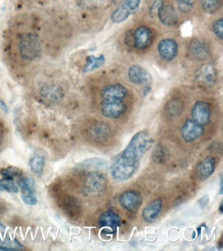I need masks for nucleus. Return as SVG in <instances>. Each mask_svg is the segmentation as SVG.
<instances>
[{
	"mask_svg": "<svg viewBox=\"0 0 223 251\" xmlns=\"http://www.w3.org/2000/svg\"><path fill=\"white\" fill-rule=\"evenodd\" d=\"M153 138L148 131L136 133L129 141L128 145L119 155L131 162H140L153 144Z\"/></svg>",
	"mask_w": 223,
	"mask_h": 251,
	"instance_id": "f257e3e1",
	"label": "nucleus"
},
{
	"mask_svg": "<svg viewBox=\"0 0 223 251\" xmlns=\"http://www.w3.org/2000/svg\"><path fill=\"white\" fill-rule=\"evenodd\" d=\"M17 49L20 58L26 62H33L41 58L43 43L40 37L36 33L26 31L19 37Z\"/></svg>",
	"mask_w": 223,
	"mask_h": 251,
	"instance_id": "f03ea898",
	"label": "nucleus"
},
{
	"mask_svg": "<svg viewBox=\"0 0 223 251\" xmlns=\"http://www.w3.org/2000/svg\"><path fill=\"white\" fill-rule=\"evenodd\" d=\"M140 162H131L118 155L110 166V175L113 180L123 182L130 179L138 172Z\"/></svg>",
	"mask_w": 223,
	"mask_h": 251,
	"instance_id": "7ed1b4c3",
	"label": "nucleus"
},
{
	"mask_svg": "<svg viewBox=\"0 0 223 251\" xmlns=\"http://www.w3.org/2000/svg\"><path fill=\"white\" fill-rule=\"evenodd\" d=\"M129 80L136 85L143 86V94L147 95L150 91L152 78L149 73L139 65H134L128 71Z\"/></svg>",
	"mask_w": 223,
	"mask_h": 251,
	"instance_id": "20e7f679",
	"label": "nucleus"
},
{
	"mask_svg": "<svg viewBox=\"0 0 223 251\" xmlns=\"http://www.w3.org/2000/svg\"><path fill=\"white\" fill-rule=\"evenodd\" d=\"M107 180L103 174L99 172H89L84 181V190L91 195L98 196L105 191Z\"/></svg>",
	"mask_w": 223,
	"mask_h": 251,
	"instance_id": "39448f33",
	"label": "nucleus"
},
{
	"mask_svg": "<svg viewBox=\"0 0 223 251\" xmlns=\"http://www.w3.org/2000/svg\"><path fill=\"white\" fill-rule=\"evenodd\" d=\"M126 109L123 100H103L101 103V114L108 119H119L126 113Z\"/></svg>",
	"mask_w": 223,
	"mask_h": 251,
	"instance_id": "423d86ee",
	"label": "nucleus"
},
{
	"mask_svg": "<svg viewBox=\"0 0 223 251\" xmlns=\"http://www.w3.org/2000/svg\"><path fill=\"white\" fill-rule=\"evenodd\" d=\"M119 203L127 211L135 213L142 205V196L136 190H127L121 194L119 197Z\"/></svg>",
	"mask_w": 223,
	"mask_h": 251,
	"instance_id": "0eeeda50",
	"label": "nucleus"
},
{
	"mask_svg": "<svg viewBox=\"0 0 223 251\" xmlns=\"http://www.w3.org/2000/svg\"><path fill=\"white\" fill-rule=\"evenodd\" d=\"M205 132L202 126L196 123L192 119L186 120L181 129V135L183 140L187 143L193 142L201 137Z\"/></svg>",
	"mask_w": 223,
	"mask_h": 251,
	"instance_id": "6e6552de",
	"label": "nucleus"
},
{
	"mask_svg": "<svg viewBox=\"0 0 223 251\" xmlns=\"http://www.w3.org/2000/svg\"><path fill=\"white\" fill-rule=\"evenodd\" d=\"M40 96L45 103L52 105L61 101L64 91L58 84H45L41 88Z\"/></svg>",
	"mask_w": 223,
	"mask_h": 251,
	"instance_id": "1a4fd4ad",
	"label": "nucleus"
},
{
	"mask_svg": "<svg viewBox=\"0 0 223 251\" xmlns=\"http://www.w3.org/2000/svg\"><path fill=\"white\" fill-rule=\"evenodd\" d=\"M192 119L205 126L210 123L211 110L210 105L207 102L198 101L196 102L191 111Z\"/></svg>",
	"mask_w": 223,
	"mask_h": 251,
	"instance_id": "9d476101",
	"label": "nucleus"
},
{
	"mask_svg": "<svg viewBox=\"0 0 223 251\" xmlns=\"http://www.w3.org/2000/svg\"><path fill=\"white\" fill-rule=\"evenodd\" d=\"M153 40V33L149 27L140 26L135 30L133 34L132 42L138 50H144L151 45Z\"/></svg>",
	"mask_w": 223,
	"mask_h": 251,
	"instance_id": "9b49d317",
	"label": "nucleus"
},
{
	"mask_svg": "<svg viewBox=\"0 0 223 251\" xmlns=\"http://www.w3.org/2000/svg\"><path fill=\"white\" fill-rule=\"evenodd\" d=\"M158 54L160 58L170 62L177 57L178 54V45L177 42L173 39H164L158 43Z\"/></svg>",
	"mask_w": 223,
	"mask_h": 251,
	"instance_id": "f8f14e48",
	"label": "nucleus"
},
{
	"mask_svg": "<svg viewBox=\"0 0 223 251\" xmlns=\"http://www.w3.org/2000/svg\"><path fill=\"white\" fill-rule=\"evenodd\" d=\"M196 78H197V82L201 85L212 86L217 80L216 68L211 64H203L198 70Z\"/></svg>",
	"mask_w": 223,
	"mask_h": 251,
	"instance_id": "ddd939ff",
	"label": "nucleus"
},
{
	"mask_svg": "<svg viewBox=\"0 0 223 251\" xmlns=\"http://www.w3.org/2000/svg\"><path fill=\"white\" fill-rule=\"evenodd\" d=\"M128 95V90L121 84H109L102 88L101 96L103 100H123Z\"/></svg>",
	"mask_w": 223,
	"mask_h": 251,
	"instance_id": "4468645a",
	"label": "nucleus"
},
{
	"mask_svg": "<svg viewBox=\"0 0 223 251\" xmlns=\"http://www.w3.org/2000/svg\"><path fill=\"white\" fill-rule=\"evenodd\" d=\"M216 168V160L212 156L205 157L197 166V175L199 179L205 180L210 177Z\"/></svg>",
	"mask_w": 223,
	"mask_h": 251,
	"instance_id": "2eb2a0df",
	"label": "nucleus"
},
{
	"mask_svg": "<svg viewBox=\"0 0 223 251\" xmlns=\"http://www.w3.org/2000/svg\"><path fill=\"white\" fill-rule=\"evenodd\" d=\"M121 223V217L111 210L103 212L99 219V226L103 228L111 229V230L116 229L117 227L120 226Z\"/></svg>",
	"mask_w": 223,
	"mask_h": 251,
	"instance_id": "dca6fc26",
	"label": "nucleus"
},
{
	"mask_svg": "<svg viewBox=\"0 0 223 251\" xmlns=\"http://www.w3.org/2000/svg\"><path fill=\"white\" fill-rule=\"evenodd\" d=\"M162 208V200L159 199L153 200L143 210V219L148 223H153L159 216Z\"/></svg>",
	"mask_w": 223,
	"mask_h": 251,
	"instance_id": "f3484780",
	"label": "nucleus"
},
{
	"mask_svg": "<svg viewBox=\"0 0 223 251\" xmlns=\"http://www.w3.org/2000/svg\"><path fill=\"white\" fill-rule=\"evenodd\" d=\"M189 50L192 56L198 60H205L209 54L207 45L198 39H195L191 41L189 45Z\"/></svg>",
	"mask_w": 223,
	"mask_h": 251,
	"instance_id": "a211bd4d",
	"label": "nucleus"
},
{
	"mask_svg": "<svg viewBox=\"0 0 223 251\" xmlns=\"http://www.w3.org/2000/svg\"><path fill=\"white\" fill-rule=\"evenodd\" d=\"M157 16L160 21L168 26L176 25L178 21L177 14L172 6L164 5L158 12Z\"/></svg>",
	"mask_w": 223,
	"mask_h": 251,
	"instance_id": "6ab92c4d",
	"label": "nucleus"
},
{
	"mask_svg": "<svg viewBox=\"0 0 223 251\" xmlns=\"http://www.w3.org/2000/svg\"><path fill=\"white\" fill-rule=\"evenodd\" d=\"M131 14H132V12L123 1L111 14V21L116 24L122 23L128 19Z\"/></svg>",
	"mask_w": 223,
	"mask_h": 251,
	"instance_id": "aec40b11",
	"label": "nucleus"
},
{
	"mask_svg": "<svg viewBox=\"0 0 223 251\" xmlns=\"http://www.w3.org/2000/svg\"><path fill=\"white\" fill-rule=\"evenodd\" d=\"M105 58L103 54H100L99 57L89 56L87 57L86 64L84 67V72H91L101 68L105 64Z\"/></svg>",
	"mask_w": 223,
	"mask_h": 251,
	"instance_id": "412c9836",
	"label": "nucleus"
},
{
	"mask_svg": "<svg viewBox=\"0 0 223 251\" xmlns=\"http://www.w3.org/2000/svg\"><path fill=\"white\" fill-rule=\"evenodd\" d=\"M19 186L22 189V194L25 195H35V181L30 177H23L18 181Z\"/></svg>",
	"mask_w": 223,
	"mask_h": 251,
	"instance_id": "4be33fe9",
	"label": "nucleus"
},
{
	"mask_svg": "<svg viewBox=\"0 0 223 251\" xmlns=\"http://www.w3.org/2000/svg\"><path fill=\"white\" fill-rule=\"evenodd\" d=\"M30 164L31 170L33 173L37 176H42L44 172L45 166V158L44 156L36 154L32 157L30 160Z\"/></svg>",
	"mask_w": 223,
	"mask_h": 251,
	"instance_id": "5701e85b",
	"label": "nucleus"
},
{
	"mask_svg": "<svg viewBox=\"0 0 223 251\" xmlns=\"http://www.w3.org/2000/svg\"><path fill=\"white\" fill-rule=\"evenodd\" d=\"M201 7L207 13L216 12L221 6V0H200Z\"/></svg>",
	"mask_w": 223,
	"mask_h": 251,
	"instance_id": "b1692460",
	"label": "nucleus"
},
{
	"mask_svg": "<svg viewBox=\"0 0 223 251\" xmlns=\"http://www.w3.org/2000/svg\"><path fill=\"white\" fill-rule=\"evenodd\" d=\"M0 229H2L5 231V227L0 223ZM0 250L3 251H16L20 250V247L18 241L15 239L14 242L11 243V240L2 241L1 239V235H0Z\"/></svg>",
	"mask_w": 223,
	"mask_h": 251,
	"instance_id": "393cba45",
	"label": "nucleus"
},
{
	"mask_svg": "<svg viewBox=\"0 0 223 251\" xmlns=\"http://www.w3.org/2000/svg\"><path fill=\"white\" fill-rule=\"evenodd\" d=\"M22 170L18 167L10 166L6 168H3L0 170V174L3 176V177L14 178L18 177L22 175Z\"/></svg>",
	"mask_w": 223,
	"mask_h": 251,
	"instance_id": "a878e982",
	"label": "nucleus"
},
{
	"mask_svg": "<svg viewBox=\"0 0 223 251\" xmlns=\"http://www.w3.org/2000/svg\"><path fill=\"white\" fill-rule=\"evenodd\" d=\"M105 166V161L101 158H93L81 163L83 168H102Z\"/></svg>",
	"mask_w": 223,
	"mask_h": 251,
	"instance_id": "bb28decb",
	"label": "nucleus"
},
{
	"mask_svg": "<svg viewBox=\"0 0 223 251\" xmlns=\"http://www.w3.org/2000/svg\"><path fill=\"white\" fill-rule=\"evenodd\" d=\"M0 185L2 186L3 189L11 193H17L19 192V188L13 181V178L3 177L0 180Z\"/></svg>",
	"mask_w": 223,
	"mask_h": 251,
	"instance_id": "cd10ccee",
	"label": "nucleus"
},
{
	"mask_svg": "<svg viewBox=\"0 0 223 251\" xmlns=\"http://www.w3.org/2000/svg\"><path fill=\"white\" fill-rule=\"evenodd\" d=\"M178 9L182 13L191 11L195 5V0H175Z\"/></svg>",
	"mask_w": 223,
	"mask_h": 251,
	"instance_id": "c85d7f7f",
	"label": "nucleus"
},
{
	"mask_svg": "<svg viewBox=\"0 0 223 251\" xmlns=\"http://www.w3.org/2000/svg\"><path fill=\"white\" fill-rule=\"evenodd\" d=\"M212 30L217 37L222 40L223 37V20L222 18L217 20L213 23Z\"/></svg>",
	"mask_w": 223,
	"mask_h": 251,
	"instance_id": "c756f323",
	"label": "nucleus"
},
{
	"mask_svg": "<svg viewBox=\"0 0 223 251\" xmlns=\"http://www.w3.org/2000/svg\"><path fill=\"white\" fill-rule=\"evenodd\" d=\"M163 6L164 0H152L149 8L150 15L152 17L157 16L158 12Z\"/></svg>",
	"mask_w": 223,
	"mask_h": 251,
	"instance_id": "7c9ffc66",
	"label": "nucleus"
},
{
	"mask_svg": "<svg viewBox=\"0 0 223 251\" xmlns=\"http://www.w3.org/2000/svg\"><path fill=\"white\" fill-rule=\"evenodd\" d=\"M181 103L177 100H173L170 101L168 105V111L170 114H173V115H177L181 110Z\"/></svg>",
	"mask_w": 223,
	"mask_h": 251,
	"instance_id": "2f4dec72",
	"label": "nucleus"
},
{
	"mask_svg": "<svg viewBox=\"0 0 223 251\" xmlns=\"http://www.w3.org/2000/svg\"><path fill=\"white\" fill-rule=\"evenodd\" d=\"M21 199L25 204L28 205H36L38 203V199H37L36 195H21Z\"/></svg>",
	"mask_w": 223,
	"mask_h": 251,
	"instance_id": "473e14b6",
	"label": "nucleus"
},
{
	"mask_svg": "<svg viewBox=\"0 0 223 251\" xmlns=\"http://www.w3.org/2000/svg\"><path fill=\"white\" fill-rule=\"evenodd\" d=\"M123 1L133 13L140 7L142 0H124Z\"/></svg>",
	"mask_w": 223,
	"mask_h": 251,
	"instance_id": "72a5a7b5",
	"label": "nucleus"
},
{
	"mask_svg": "<svg viewBox=\"0 0 223 251\" xmlns=\"http://www.w3.org/2000/svg\"><path fill=\"white\" fill-rule=\"evenodd\" d=\"M209 202V196L204 195L203 197L199 198L198 201V204L199 207H200L201 209L203 210L207 207V205H208Z\"/></svg>",
	"mask_w": 223,
	"mask_h": 251,
	"instance_id": "f704fd0d",
	"label": "nucleus"
},
{
	"mask_svg": "<svg viewBox=\"0 0 223 251\" xmlns=\"http://www.w3.org/2000/svg\"><path fill=\"white\" fill-rule=\"evenodd\" d=\"M219 185H220L219 193H220L221 195H222L223 192V178L222 175H221L220 176V183H219Z\"/></svg>",
	"mask_w": 223,
	"mask_h": 251,
	"instance_id": "c9c22d12",
	"label": "nucleus"
},
{
	"mask_svg": "<svg viewBox=\"0 0 223 251\" xmlns=\"http://www.w3.org/2000/svg\"><path fill=\"white\" fill-rule=\"evenodd\" d=\"M219 212H220V213L221 214H222L223 213V202L222 201H221V203H220V206H219Z\"/></svg>",
	"mask_w": 223,
	"mask_h": 251,
	"instance_id": "e433bc0d",
	"label": "nucleus"
},
{
	"mask_svg": "<svg viewBox=\"0 0 223 251\" xmlns=\"http://www.w3.org/2000/svg\"><path fill=\"white\" fill-rule=\"evenodd\" d=\"M4 189L2 188V186L0 185V192H3Z\"/></svg>",
	"mask_w": 223,
	"mask_h": 251,
	"instance_id": "4c0bfd02",
	"label": "nucleus"
},
{
	"mask_svg": "<svg viewBox=\"0 0 223 251\" xmlns=\"http://www.w3.org/2000/svg\"><path fill=\"white\" fill-rule=\"evenodd\" d=\"M1 135H0V146H1Z\"/></svg>",
	"mask_w": 223,
	"mask_h": 251,
	"instance_id": "58836bf2",
	"label": "nucleus"
}]
</instances>
